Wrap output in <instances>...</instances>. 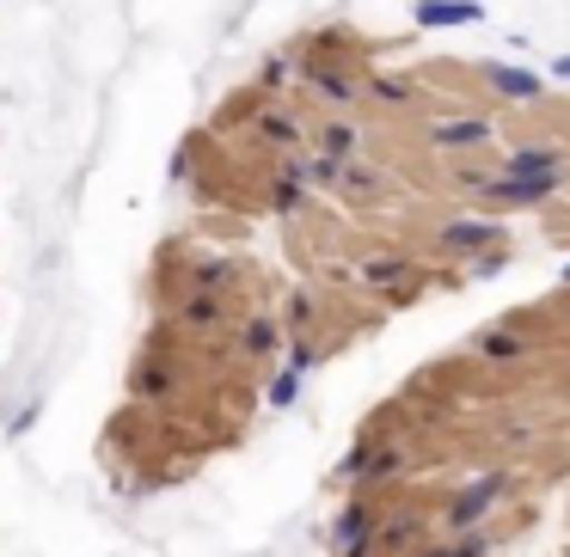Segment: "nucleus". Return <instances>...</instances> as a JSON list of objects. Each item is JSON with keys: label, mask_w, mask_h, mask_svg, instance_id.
<instances>
[{"label": "nucleus", "mask_w": 570, "mask_h": 557, "mask_svg": "<svg viewBox=\"0 0 570 557\" xmlns=\"http://www.w3.org/2000/svg\"><path fill=\"white\" fill-rule=\"evenodd\" d=\"M503 496H509V471H484V478L460 484L454 503L442 508V533H466V527H479L484 515H497V508H503Z\"/></svg>", "instance_id": "nucleus-1"}, {"label": "nucleus", "mask_w": 570, "mask_h": 557, "mask_svg": "<svg viewBox=\"0 0 570 557\" xmlns=\"http://www.w3.org/2000/svg\"><path fill=\"white\" fill-rule=\"evenodd\" d=\"M356 282L374 288V295H386L393 307H405L423 276H417V263H411V251H374V258L356 263Z\"/></svg>", "instance_id": "nucleus-2"}, {"label": "nucleus", "mask_w": 570, "mask_h": 557, "mask_svg": "<svg viewBox=\"0 0 570 557\" xmlns=\"http://www.w3.org/2000/svg\"><path fill=\"white\" fill-rule=\"evenodd\" d=\"M472 356H479L484 368H515V361H528V356H533V337L521 331V319L484 325V331L472 337Z\"/></svg>", "instance_id": "nucleus-3"}, {"label": "nucleus", "mask_w": 570, "mask_h": 557, "mask_svg": "<svg viewBox=\"0 0 570 557\" xmlns=\"http://www.w3.org/2000/svg\"><path fill=\"white\" fill-rule=\"evenodd\" d=\"M295 74H301V87H307L320 105H332V111H350V105L362 99V80L337 74V68H332V62H320V56H301Z\"/></svg>", "instance_id": "nucleus-4"}, {"label": "nucleus", "mask_w": 570, "mask_h": 557, "mask_svg": "<svg viewBox=\"0 0 570 557\" xmlns=\"http://www.w3.org/2000/svg\"><path fill=\"white\" fill-rule=\"evenodd\" d=\"M325 190H337L344 202H381L386 190H393V178H386L381 166H368V160L356 153V160H344V166H337V172H332V185H325Z\"/></svg>", "instance_id": "nucleus-5"}, {"label": "nucleus", "mask_w": 570, "mask_h": 557, "mask_svg": "<svg viewBox=\"0 0 570 557\" xmlns=\"http://www.w3.org/2000/svg\"><path fill=\"white\" fill-rule=\"evenodd\" d=\"M252 136L276 153H295L301 141H307V123H301L288 105H258V111H252Z\"/></svg>", "instance_id": "nucleus-6"}, {"label": "nucleus", "mask_w": 570, "mask_h": 557, "mask_svg": "<svg viewBox=\"0 0 570 557\" xmlns=\"http://www.w3.org/2000/svg\"><path fill=\"white\" fill-rule=\"evenodd\" d=\"M313 153H320V160H332V166L356 160V153H362V129L350 123L344 111H337V117H325V123L313 129Z\"/></svg>", "instance_id": "nucleus-7"}, {"label": "nucleus", "mask_w": 570, "mask_h": 557, "mask_svg": "<svg viewBox=\"0 0 570 557\" xmlns=\"http://www.w3.org/2000/svg\"><path fill=\"white\" fill-rule=\"evenodd\" d=\"M491 141V117H442L430 123V148L454 153V148H484Z\"/></svg>", "instance_id": "nucleus-8"}, {"label": "nucleus", "mask_w": 570, "mask_h": 557, "mask_svg": "<svg viewBox=\"0 0 570 557\" xmlns=\"http://www.w3.org/2000/svg\"><path fill=\"white\" fill-rule=\"evenodd\" d=\"M497 246V227L491 221H454L435 233V258H472V251Z\"/></svg>", "instance_id": "nucleus-9"}, {"label": "nucleus", "mask_w": 570, "mask_h": 557, "mask_svg": "<svg viewBox=\"0 0 570 557\" xmlns=\"http://www.w3.org/2000/svg\"><path fill=\"white\" fill-rule=\"evenodd\" d=\"M411 13H417V26L442 31V26H479L484 7H479V0H417Z\"/></svg>", "instance_id": "nucleus-10"}, {"label": "nucleus", "mask_w": 570, "mask_h": 557, "mask_svg": "<svg viewBox=\"0 0 570 557\" xmlns=\"http://www.w3.org/2000/svg\"><path fill=\"white\" fill-rule=\"evenodd\" d=\"M276 349H283V325H276L271 312H252V319L239 325V356H246V361H271Z\"/></svg>", "instance_id": "nucleus-11"}, {"label": "nucleus", "mask_w": 570, "mask_h": 557, "mask_svg": "<svg viewBox=\"0 0 570 557\" xmlns=\"http://www.w3.org/2000/svg\"><path fill=\"white\" fill-rule=\"evenodd\" d=\"M491 551H497V533H484V527H466V533H454V539L430 545L423 557H491Z\"/></svg>", "instance_id": "nucleus-12"}, {"label": "nucleus", "mask_w": 570, "mask_h": 557, "mask_svg": "<svg viewBox=\"0 0 570 557\" xmlns=\"http://www.w3.org/2000/svg\"><path fill=\"white\" fill-rule=\"evenodd\" d=\"M484 87H497L503 99H540V80L521 74V68H497V62H484Z\"/></svg>", "instance_id": "nucleus-13"}, {"label": "nucleus", "mask_w": 570, "mask_h": 557, "mask_svg": "<svg viewBox=\"0 0 570 557\" xmlns=\"http://www.w3.org/2000/svg\"><path fill=\"white\" fill-rule=\"evenodd\" d=\"M307 202H313L307 185H301V178H288L283 166H276V178H271V209H276V215H301Z\"/></svg>", "instance_id": "nucleus-14"}, {"label": "nucleus", "mask_w": 570, "mask_h": 557, "mask_svg": "<svg viewBox=\"0 0 570 557\" xmlns=\"http://www.w3.org/2000/svg\"><path fill=\"white\" fill-rule=\"evenodd\" d=\"M362 92H368L374 105H393V111H405V105L417 99V92H411V80H393V74H374Z\"/></svg>", "instance_id": "nucleus-15"}, {"label": "nucleus", "mask_w": 570, "mask_h": 557, "mask_svg": "<svg viewBox=\"0 0 570 557\" xmlns=\"http://www.w3.org/2000/svg\"><path fill=\"white\" fill-rule=\"evenodd\" d=\"M288 80H295V62H288V56H271V62L258 68V92H276V87H288Z\"/></svg>", "instance_id": "nucleus-16"}, {"label": "nucleus", "mask_w": 570, "mask_h": 557, "mask_svg": "<svg viewBox=\"0 0 570 557\" xmlns=\"http://www.w3.org/2000/svg\"><path fill=\"white\" fill-rule=\"evenodd\" d=\"M558 74H570V56H564V62H558Z\"/></svg>", "instance_id": "nucleus-17"}, {"label": "nucleus", "mask_w": 570, "mask_h": 557, "mask_svg": "<svg viewBox=\"0 0 570 557\" xmlns=\"http://www.w3.org/2000/svg\"><path fill=\"white\" fill-rule=\"evenodd\" d=\"M564 288H570V270H564Z\"/></svg>", "instance_id": "nucleus-18"}, {"label": "nucleus", "mask_w": 570, "mask_h": 557, "mask_svg": "<svg viewBox=\"0 0 570 557\" xmlns=\"http://www.w3.org/2000/svg\"><path fill=\"white\" fill-rule=\"evenodd\" d=\"M564 312H570V295H564Z\"/></svg>", "instance_id": "nucleus-19"}]
</instances>
